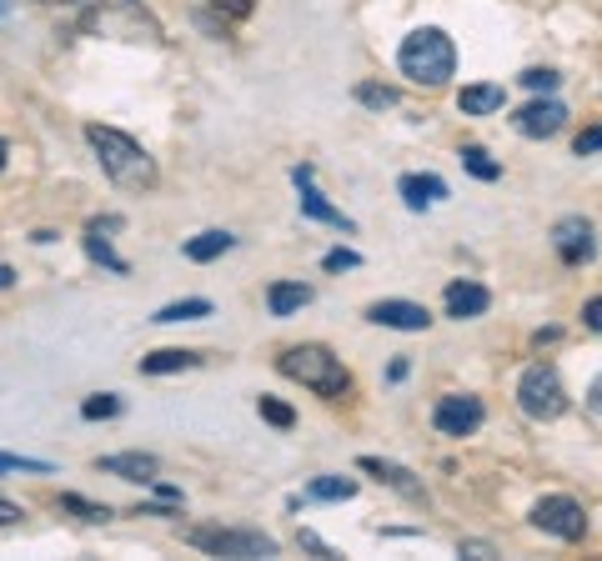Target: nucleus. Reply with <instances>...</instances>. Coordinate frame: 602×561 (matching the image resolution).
I'll return each instance as SVG.
<instances>
[{"label":"nucleus","instance_id":"nucleus-1","mask_svg":"<svg viewBox=\"0 0 602 561\" xmlns=\"http://www.w3.org/2000/svg\"><path fill=\"white\" fill-rule=\"evenodd\" d=\"M86 141H91V151L101 156L105 176H111L121 191H151V186H156V161L146 156L141 141H131L126 131L91 120V126H86Z\"/></svg>","mask_w":602,"mask_h":561},{"label":"nucleus","instance_id":"nucleus-2","mask_svg":"<svg viewBox=\"0 0 602 561\" xmlns=\"http://www.w3.org/2000/svg\"><path fill=\"white\" fill-rule=\"evenodd\" d=\"M276 366H281V377L301 381V386H312V392H316V396H327V401L347 396V386H352V377H347L341 356L327 352V346H316V341L281 352V361H276Z\"/></svg>","mask_w":602,"mask_h":561},{"label":"nucleus","instance_id":"nucleus-3","mask_svg":"<svg viewBox=\"0 0 602 561\" xmlns=\"http://www.w3.org/2000/svg\"><path fill=\"white\" fill-rule=\"evenodd\" d=\"M397 66H402L406 80H417V86H442V80L452 76V66H457V46H452L437 26H422L402 40Z\"/></svg>","mask_w":602,"mask_h":561},{"label":"nucleus","instance_id":"nucleus-4","mask_svg":"<svg viewBox=\"0 0 602 561\" xmlns=\"http://www.w3.org/2000/svg\"><path fill=\"white\" fill-rule=\"evenodd\" d=\"M517 401H523V411L532 421H557L567 411V386L563 377H557V366L548 361H532L523 371V381H517Z\"/></svg>","mask_w":602,"mask_h":561},{"label":"nucleus","instance_id":"nucleus-5","mask_svg":"<svg viewBox=\"0 0 602 561\" xmlns=\"http://www.w3.org/2000/svg\"><path fill=\"white\" fill-rule=\"evenodd\" d=\"M191 547L211 551V557H236V561H256V557H276V541L262 532H231V526H197Z\"/></svg>","mask_w":602,"mask_h":561},{"label":"nucleus","instance_id":"nucleus-6","mask_svg":"<svg viewBox=\"0 0 602 561\" xmlns=\"http://www.w3.org/2000/svg\"><path fill=\"white\" fill-rule=\"evenodd\" d=\"M532 526L557 536V541H582L588 536V517H582V507H577L573 496H542L532 507Z\"/></svg>","mask_w":602,"mask_h":561},{"label":"nucleus","instance_id":"nucleus-7","mask_svg":"<svg viewBox=\"0 0 602 561\" xmlns=\"http://www.w3.org/2000/svg\"><path fill=\"white\" fill-rule=\"evenodd\" d=\"M482 401L477 396H442L432 411V426L442 431V436H472V431L482 426Z\"/></svg>","mask_w":602,"mask_h":561},{"label":"nucleus","instance_id":"nucleus-8","mask_svg":"<svg viewBox=\"0 0 602 561\" xmlns=\"http://www.w3.org/2000/svg\"><path fill=\"white\" fill-rule=\"evenodd\" d=\"M552 246H557V256L567 266H582V262H592L598 241H592V226L582 216H563V221L552 226Z\"/></svg>","mask_w":602,"mask_h":561},{"label":"nucleus","instance_id":"nucleus-9","mask_svg":"<svg viewBox=\"0 0 602 561\" xmlns=\"http://www.w3.org/2000/svg\"><path fill=\"white\" fill-rule=\"evenodd\" d=\"M563 120H567L563 101H532V105H523V111L512 116V126L537 141V136H557V131H563Z\"/></svg>","mask_w":602,"mask_h":561},{"label":"nucleus","instance_id":"nucleus-10","mask_svg":"<svg viewBox=\"0 0 602 561\" xmlns=\"http://www.w3.org/2000/svg\"><path fill=\"white\" fill-rule=\"evenodd\" d=\"M367 321L392 327V331H427V327H432L427 306H417V301H377V306L367 311Z\"/></svg>","mask_w":602,"mask_h":561},{"label":"nucleus","instance_id":"nucleus-11","mask_svg":"<svg viewBox=\"0 0 602 561\" xmlns=\"http://www.w3.org/2000/svg\"><path fill=\"white\" fill-rule=\"evenodd\" d=\"M291 176H297V186H301V211H306L312 221H327V226H341V231H352V216H341L337 206H327V196H322V191L312 186V170L297 166Z\"/></svg>","mask_w":602,"mask_h":561},{"label":"nucleus","instance_id":"nucleus-12","mask_svg":"<svg viewBox=\"0 0 602 561\" xmlns=\"http://www.w3.org/2000/svg\"><path fill=\"white\" fill-rule=\"evenodd\" d=\"M487 306H492V291L477 286V281H452V286H447V316H457V321L482 316Z\"/></svg>","mask_w":602,"mask_h":561},{"label":"nucleus","instance_id":"nucleus-13","mask_svg":"<svg viewBox=\"0 0 602 561\" xmlns=\"http://www.w3.org/2000/svg\"><path fill=\"white\" fill-rule=\"evenodd\" d=\"M356 467L367 471V476H377V482H387L392 492H402V496H412V501H422V482L412 476L406 467H397V461H381V457H362Z\"/></svg>","mask_w":602,"mask_h":561},{"label":"nucleus","instance_id":"nucleus-14","mask_svg":"<svg viewBox=\"0 0 602 561\" xmlns=\"http://www.w3.org/2000/svg\"><path fill=\"white\" fill-rule=\"evenodd\" d=\"M105 476H126V482H156V457L146 451H121V457H101Z\"/></svg>","mask_w":602,"mask_h":561},{"label":"nucleus","instance_id":"nucleus-15","mask_svg":"<svg viewBox=\"0 0 602 561\" xmlns=\"http://www.w3.org/2000/svg\"><path fill=\"white\" fill-rule=\"evenodd\" d=\"M397 191H402V201L412 211H427V206H437V201L447 196V181H442V176H402Z\"/></svg>","mask_w":602,"mask_h":561},{"label":"nucleus","instance_id":"nucleus-16","mask_svg":"<svg viewBox=\"0 0 602 561\" xmlns=\"http://www.w3.org/2000/svg\"><path fill=\"white\" fill-rule=\"evenodd\" d=\"M266 306H272V316H291V311H301V306H312V286H306V281H276V286L266 291Z\"/></svg>","mask_w":602,"mask_h":561},{"label":"nucleus","instance_id":"nucleus-17","mask_svg":"<svg viewBox=\"0 0 602 561\" xmlns=\"http://www.w3.org/2000/svg\"><path fill=\"white\" fill-rule=\"evenodd\" d=\"M502 86H462L457 105H462V116H492V111H502Z\"/></svg>","mask_w":602,"mask_h":561},{"label":"nucleus","instance_id":"nucleus-18","mask_svg":"<svg viewBox=\"0 0 602 561\" xmlns=\"http://www.w3.org/2000/svg\"><path fill=\"white\" fill-rule=\"evenodd\" d=\"M236 235L231 231H201L186 241V262H216V256H226L231 251Z\"/></svg>","mask_w":602,"mask_h":561},{"label":"nucleus","instance_id":"nucleus-19","mask_svg":"<svg viewBox=\"0 0 602 561\" xmlns=\"http://www.w3.org/2000/svg\"><path fill=\"white\" fill-rule=\"evenodd\" d=\"M201 356L197 352H151V356H141V371L146 377H166V371H191Z\"/></svg>","mask_w":602,"mask_h":561},{"label":"nucleus","instance_id":"nucleus-20","mask_svg":"<svg viewBox=\"0 0 602 561\" xmlns=\"http://www.w3.org/2000/svg\"><path fill=\"white\" fill-rule=\"evenodd\" d=\"M306 496H312V501H352L356 482L352 476H316V482L306 486Z\"/></svg>","mask_w":602,"mask_h":561},{"label":"nucleus","instance_id":"nucleus-21","mask_svg":"<svg viewBox=\"0 0 602 561\" xmlns=\"http://www.w3.org/2000/svg\"><path fill=\"white\" fill-rule=\"evenodd\" d=\"M462 166H467L477 181H498V176H502V166L487 156L482 145H462Z\"/></svg>","mask_w":602,"mask_h":561},{"label":"nucleus","instance_id":"nucleus-22","mask_svg":"<svg viewBox=\"0 0 602 561\" xmlns=\"http://www.w3.org/2000/svg\"><path fill=\"white\" fill-rule=\"evenodd\" d=\"M211 316V301H176V306H161L151 321H201Z\"/></svg>","mask_w":602,"mask_h":561},{"label":"nucleus","instance_id":"nucleus-23","mask_svg":"<svg viewBox=\"0 0 602 561\" xmlns=\"http://www.w3.org/2000/svg\"><path fill=\"white\" fill-rule=\"evenodd\" d=\"M40 5H51V11H61V15H76V21H96L105 0H40Z\"/></svg>","mask_w":602,"mask_h":561},{"label":"nucleus","instance_id":"nucleus-24","mask_svg":"<svg viewBox=\"0 0 602 561\" xmlns=\"http://www.w3.org/2000/svg\"><path fill=\"white\" fill-rule=\"evenodd\" d=\"M116 411H121V396H111V392L91 396V401L80 406V417H86V421H105V417H116Z\"/></svg>","mask_w":602,"mask_h":561},{"label":"nucleus","instance_id":"nucleus-25","mask_svg":"<svg viewBox=\"0 0 602 561\" xmlns=\"http://www.w3.org/2000/svg\"><path fill=\"white\" fill-rule=\"evenodd\" d=\"M256 411H262V417L272 421V426H281V431H287L291 421H297V411H291L287 401H276V396H262V401H256Z\"/></svg>","mask_w":602,"mask_h":561},{"label":"nucleus","instance_id":"nucleus-26","mask_svg":"<svg viewBox=\"0 0 602 561\" xmlns=\"http://www.w3.org/2000/svg\"><path fill=\"white\" fill-rule=\"evenodd\" d=\"M61 507H66V511H76L80 522H105V517H111V511H105V507H96V501H86V496H61Z\"/></svg>","mask_w":602,"mask_h":561},{"label":"nucleus","instance_id":"nucleus-27","mask_svg":"<svg viewBox=\"0 0 602 561\" xmlns=\"http://www.w3.org/2000/svg\"><path fill=\"white\" fill-rule=\"evenodd\" d=\"M356 101L377 105V111H381V105H397V91H392V86H372V80H367V86H356Z\"/></svg>","mask_w":602,"mask_h":561},{"label":"nucleus","instance_id":"nucleus-28","mask_svg":"<svg viewBox=\"0 0 602 561\" xmlns=\"http://www.w3.org/2000/svg\"><path fill=\"white\" fill-rule=\"evenodd\" d=\"M557 71H523V86L527 91H557Z\"/></svg>","mask_w":602,"mask_h":561},{"label":"nucleus","instance_id":"nucleus-29","mask_svg":"<svg viewBox=\"0 0 602 561\" xmlns=\"http://www.w3.org/2000/svg\"><path fill=\"white\" fill-rule=\"evenodd\" d=\"M0 471H51V467L36 457H11V451H0Z\"/></svg>","mask_w":602,"mask_h":561},{"label":"nucleus","instance_id":"nucleus-30","mask_svg":"<svg viewBox=\"0 0 602 561\" xmlns=\"http://www.w3.org/2000/svg\"><path fill=\"white\" fill-rule=\"evenodd\" d=\"M222 15H231V21H247L251 11H256V0H211Z\"/></svg>","mask_w":602,"mask_h":561},{"label":"nucleus","instance_id":"nucleus-31","mask_svg":"<svg viewBox=\"0 0 602 561\" xmlns=\"http://www.w3.org/2000/svg\"><path fill=\"white\" fill-rule=\"evenodd\" d=\"M322 266H327V271H352L356 251H327V262H322Z\"/></svg>","mask_w":602,"mask_h":561},{"label":"nucleus","instance_id":"nucleus-32","mask_svg":"<svg viewBox=\"0 0 602 561\" xmlns=\"http://www.w3.org/2000/svg\"><path fill=\"white\" fill-rule=\"evenodd\" d=\"M592 151H602V126H592V131L577 136V156H592Z\"/></svg>","mask_w":602,"mask_h":561},{"label":"nucleus","instance_id":"nucleus-33","mask_svg":"<svg viewBox=\"0 0 602 561\" xmlns=\"http://www.w3.org/2000/svg\"><path fill=\"white\" fill-rule=\"evenodd\" d=\"M582 327H588V331H602V296H592L588 306H582Z\"/></svg>","mask_w":602,"mask_h":561},{"label":"nucleus","instance_id":"nucleus-34","mask_svg":"<svg viewBox=\"0 0 602 561\" xmlns=\"http://www.w3.org/2000/svg\"><path fill=\"white\" fill-rule=\"evenodd\" d=\"M21 517H26V511L15 507V501H0V526H15Z\"/></svg>","mask_w":602,"mask_h":561},{"label":"nucleus","instance_id":"nucleus-35","mask_svg":"<svg viewBox=\"0 0 602 561\" xmlns=\"http://www.w3.org/2000/svg\"><path fill=\"white\" fill-rule=\"evenodd\" d=\"M462 557H477V561H482V557H492V547H482V541H462Z\"/></svg>","mask_w":602,"mask_h":561},{"label":"nucleus","instance_id":"nucleus-36","mask_svg":"<svg viewBox=\"0 0 602 561\" xmlns=\"http://www.w3.org/2000/svg\"><path fill=\"white\" fill-rule=\"evenodd\" d=\"M588 406H592V411H598V417H602V377L588 386Z\"/></svg>","mask_w":602,"mask_h":561},{"label":"nucleus","instance_id":"nucleus-37","mask_svg":"<svg viewBox=\"0 0 602 561\" xmlns=\"http://www.w3.org/2000/svg\"><path fill=\"white\" fill-rule=\"evenodd\" d=\"M11 281H15V271H11V266H0V291L11 286Z\"/></svg>","mask_w":602,"mask_h":561},{"label":"nucleus","instance_id":"nucleus-38","mask_svg":"<svg viewBox=\"0 0 602 561\" xmlns=\"http://www.w3.org/2000/svg\"><path fill=\"white\" fill-rule=\"evenodd\" d=\"M5 156H11V145H5V141H0V170H5Z\"/></svg>","mask_w":602,"mask_h":561},{"label":"nucleus","instance_id":"nucleus-39","mask_svg":"<svg viewBox=\"0 0 602 561\" xmlns=\"http://www.w3.org/2000/svg\"><path fill=\"white\" fill-rule=\"evenodd\" d=\"M5 11H11V0H0V15H5Z\"/></svg>","mask_w":602,"mask_h":561}]
</instances>
